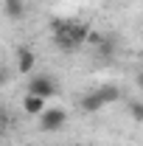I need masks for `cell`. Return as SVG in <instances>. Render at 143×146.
<instances>
[{
    "instance_id": "5",
    "label": "cell",
    "mask_w": 143,
    "mask_h": 146,
    "mask_svg": "<svg viewBox=\"0 0 143 146\" xmlns=\"http://www.w3.org/2000/svg\"><path fill=\"white\" fill-rule=\"evenodd\" d=\"M23 112L31 115V118H39V115L45 112V98H42V96H34V93L23 96Z\"/></svg>"
},
{
    "instance_id": "10",
    "label": "cell",
    "mask_w": 143,
    "mask_h": 146,
    "mask_svg": "<svg viewBox=\"0 0 143 146\" xmlns=\"http://www.w3.org/2000/svg\"><path fill=\"white\" fill-rule=\"evenodd\" d=\"M112 51H115V42H112L109 36H104V39H101V45L95 48V54H98V56H112Z\"/></svg>"
},
{
    "instance_id": "1",
    "label": "cell",
    "mask_w": 143,
    "mask_h": 146,
    "mask_svg": "<svg viewBox=\"0 0 143 146\" xmlns=\"http://www.w3.org/2000/svg\"><path fill=\"white\" fill-rule=\"evenodd\" d=\"M51 28H54L56 48L65 51V54H73L76 48L87 45V36H90V31H93L87 23H76V20H54Z\"/></svg>"
},
{
    "instance_id": "8",
    "label": "cell",
    "mask_w": 143,
    "mask_h": 146,
    "mask_svg": "<svg viewBox=\"0 0 143 146\" xmlns=\"http://www.w3.org/2000/svg\"><path fill=\"white\" fill-rule=\"evenodd\" d=\"M98 96L104 98V104H112V101L121 98V90H118L115 84H104V87H98Z\"/></svg>"
},
{
    "instance_id": "3",
    "label": "cell",
    "mask_w": 143,
    "mask_h": 146,
    "mask_svg": "<svg viewBox=\"0 0 143 146\" xmlns=\"http://www.w3.org/2000/svg\"><path fill=\"white\" fill-rule=\"evenodd\" d=\"M56 82L48 76V73H36V76H31V82H28V93H34V96H42V98H51V96H56Z\"/></svg>"
},
{
    "instance_id": "6",
    "label": "cell",
    "mask_w": 143,
    "mask_h": 146,
    "mask_svg": "<svg viewBox=\"0 0 143 146\" xmlns=\"http://www.w3.org/2000/svg\"><path fill=\"white\" fill-rule=\"evenodd\" d=\"M101 107H104V98L98 96V90H93V93H84V96L79 98V110H81V112H87V115L98 112Z\"/></svg>"
},
{
    "instance_id": "15",
    "label": "cell",
    "mask_w": 143,
    "mask_h": 146,
    "mask_svg": "<svg viewBox=\"0 0 143 146\" xmlns=\"http://www.w3.org/2000/svg\"><path fill=\"white\" fill-rule=\"evenodd\" d=\"M140 62H143V51H140Z\"/></svg>"
},
{
    "instance_id": "11",
    "label": "cell",
    "mask_w": 143,
    "mask_h": 146,
    "mask_svg": "<svg viewBox=\"0 0 143 146\" xmlns=\"http://www.w3.org/2000/svg\"><path fill=\"white\" fill-rule=\"evenodd\" d=\"M101 39H104V36L98 34V31H90V36H87V45H93V48H98V45H101Z\"/></svg>"
},
{
    "instance_id": "4",
    "label": "cell",
    "mask_w": 143,
    "mask_h": 146,
    "mask_svg": "<svg viewBox=\"0 0 143 146\" xmlns=\"http://www.w3.org/2000/svg\"><path fill=\"white\" fill-rule=\"evenodd\" d=\"M14 54H17V73H31L36 68V54L31 51V48L23 45V48H17Z\"/></svg>"
},
{
    "instance_id": "13",
    "label": "cell",
    "mask_w": 143,
    "mask_h": 146,
    "mask_svg": "<svg viewBox=\"0 0 143 146\" xmlns=\"http://www.w3.org/2000/svg\"><path fill=\"white\" fill-rule=\"evenodd\" d=\"M6 82H9V73H6V70H0V84H6Z\"/></svg>"
},
{
    "instance_id": "9",
    "label": "cell",
    "mask_w": 143,
    "mask_h": 146,
    "mask_svg": "<svg viewBox=\"0 0 143 146\" xmlns=\"http://www.w3.org/2000/svg\"><path fill=\"white\" fill-rule=\"evenodd\" d=\"M129 115H132V121H138V124H143V101H138V98H132L129 104Z\"/></svg>"
},
{
    "instance_id": "14",
    "label": "cell",
    "mask_w": 143,
    "mask_h": 146,
    "mask_svg": "<svg viewBox=\"0 0 143 146\" xmlns=\"http://www.w3.org/2000/svg\"><path fill=\"white\" fill-rule=\"evenodd\" d=\"M6 127V112H3V110H0V129Z\"/></svg>"
},
{
    "instance_id": "2",
    "label": "cell",
    "mask_w": 143,
    "mask_h": 146,
    "mask_svg": "<svg viewBox=\"0 0 143 146\" xmlns=\"http://www.w3.org/2000/svg\"><path fill=\"white\" fill-rule=\"evenodd\" d=\"M65 121H68V112L62 107H51V110H45L39 115V129L42 132H59L65 127Z\"/></svg>"
},
{
    "instance_id": "12",
    "label": "cell",
    "mask_w": 143,
    "mask_h": 146,
    "mask_svg": "<svg viewBox=\"0 0 143 146\" xmlns=\"http://www.w3.org/2000/svg\"><path fill=\"white\" fill-rule=\"evenodd\" d=\"M135 82H138V87H140V90H143V70L138 73V76H135Z\"/></svg>"
},
{
    "instance_id": "7",
    "label": "cell",
    "mask_w": 143,
    "mask_h": 146,
    "mask_svg": "<svg viewBox=\"0 0 143 146\" xmlns=\"http://www.w3.org/2000/svg\"><path fill=\"white\" fill-rule=\"evenodd\" d=\"M3 14L9 20H14V23H20L25 17V3L23 0H3Z\"/></svg>"
}]
</instances>
